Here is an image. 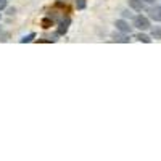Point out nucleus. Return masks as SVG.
Instances as JSON below:
<instances>
[{"instance_id":"4","label":"nucleus","mask_w":161,"mask_h":161,"mask_svg":"<svg viewBox=\"0 0 161 161\" xmlns=\"http://www.w3.org/2000/svg\"><path fill=\"white\" fill-rule=\"evenodd\" d=\"M129 7L136 11H142L143 10V2L142 0H129Z\"/></svg>"},{"instance_id":"14","label":"nucleus","mask_w":161,"mask_h":161,"mask_svg":"<svg viewBox=\"0 0 161 161\" xmlns=\"http://www.w3.org/2000/svg\"><path fill=\"white\" fill-rule=\"evenodd\" d=\"M15 13V8H8V15H13Z\"/></svg>"},{"instance_id":"10","label":"nucleus","mask_w":161,"mask_h":161,"mask_svg":"<svg viewBox=\"0 0 161 161\" xmlns=\"http://www.w3.org/2000/svg\"><path fill=\"white\" fill-rule=\"evenodd\" d=\"M36 37V34L32 32V34H28V36H24L23 39H21V44H26V42H31V40Z\"/></svg>"},{"instance_id":"7","label":"nucleus","mask_w":161,"mask_h":161,"mask_svg":"<svg viewBox=\"0 0 161 161\" xmlns=\"http://www.w3.org/2000/svg\"><path fill=\"white\" fill-rule=\"evenodd\" d=\"M136 39L139 40V42H145V44H150V42H152V39L147 36V34H142V32H139V34L136 36Z\"/></svg>"},{"instance_id":"6","label":"nucleus","mask_w":161,"mask_h":161,"mask_svg":"<svg viewBox=\"0 0 161 161\" xmlns=\"http://www.w3.org/2000/svg\"><path fill=\"white\" fill-rule=\"evenodd\" d=\"M113 40H114V42H121V44H127L129 42V37L124 36V32L123 34H114L113 36Z\"/></svg>"},{"instance_id":"15","label":"nucleus","mask_w":161,"mask_h":161,"mask_svg":"<svg viewBox=\"0 0 161 161\" xmlns=\"http://www.w3.org/2000/svg\"><path fill=\"white\" fill-rule=\"evenodd\" d=\"M0 19H2V15H0Z\"/></svg>"},{"instance_id":"13","label":"nucleus","mask_w":161,"mask_h":161,"mask_svg":"<svg viewBox=\"0 0 161 161\" xmlns=\"http://www.w3.org/2000/svg\"><path fill=\"white\" fill-rule=\"evenodd\" d=\"M142 2H143V3H155L156 0H142Z\"/></svg>"},{"instance_id":"9","label":"nucleus","mask_w":161,"mask_h":161,"mask_svg":"<svg viewBox=\"0 0 161 161\" xmlns=\"http://www.w3.org/2000/svg\"><path fill=\"white\" fill-rule=\"evenodd\" d=\"M86 7H87L86 0H76V8H77V10H84Z\"/></svg>"},{"instance_id":"12","label":"nucleus","mask_w":161,"mask_h":161,"mask_svg":"<svg viewBox=\"0 0 161 161\" xmlns=\"http://www.w3.org/2000/svg\"><path fill=\"white\" fill-rule=\"evenodd\" d=\"M7 8V0H0V11Z\"/></svg>"},{"instance_id":"1","label":"nucleus","mask_w":161,"mask_h":161,"mask_svg":"<svg viewBox=\"0 0 161 161\" xmlns=\"http://www.w3.org/2000/svg\"><path fill=\"white\" fill-rule=\"evenodd\" d=\"M134 26L140 31H147V29H150V21L148 18L139 15V16H134Z\"/></svg>"},{"instance_id":"5","label":"nucleus","mask_w":161,"mask_h":161,"mask_svg":"<svg viewBox=\"0 0 161 161\" xmlns=\"http://www.w3.org/2000/svg\"><path fill=\"white\" fill-rule=\"evenodd\" d=\"M68 26H69V18H66L64 21H61V23H60V28H58V34H60V36L66 34V31H68Z\"/></svg>"},{"instance_id":"2","label":"nucleus","mask_w":161,"mask_h":161,"mask_svg":"<svg viewBox=\"0 0 161 161\" xmlns=\"http://www.w3.org/2000/svg\"><path fill=\"white\" fill-rule=\"evenodd\" d=\"M114 26H116V29L119 31V32H124V34H130V26H129V23L126 21V19H116V23H114Z\"/></svg>"},{"instance_id":"3","label":"nucleus","mask_w":161,"mask_h":161,"mask_svg":"<svg viewBox=\"0 0 161 161\" xmlns=\"http://www.w3.org/2000/svg\"><path fill=\"white\" fill-rule=\"evenodd\" d=\"M148 16L153 19V21H161V7H152L150 10H148Z\"/></svg>"},{"instance_id":"8","label":"nucleus","mask_w":161,"mask_h":161,"mask_svg":"<svg viewBox=\"0 0 161 161\" xmlns=\"http://www.w3.org/2000/svg\"><path fill=\"white\" fill-rule=\"evenodd\" d=\"M152 37L161 40V28H153V29H152Z\"/></svg>"},{"instance_id":"11","label":"nucleus","mask_w":161,"mask_h":161,"mask_svg":"<svg viewBox=\"0 0 161 161\" xmlns=\"http://www.w3.org/2000/svg\"><path fill=\"white\" fill-rule=\"evenodd\" d=\"M123 18H129V19H134V13H130L129 10L123 11Z\"/></svg>"}]
</instances>
